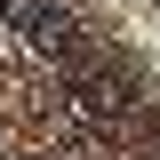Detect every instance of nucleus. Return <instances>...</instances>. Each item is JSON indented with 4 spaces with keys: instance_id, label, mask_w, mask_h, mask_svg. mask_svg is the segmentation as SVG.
<instances>
[{
    "instance_id": "1",
    "label": "nucleus",
    "mask_w": 160,
    "mask_h": 160,
    "mask_svg": "<svg viewBox=\"0 0 160 160\" xmlns=\"http://www.w3.org/2000/svg\"><path fill=\"white\" fill-rule=\"evenodd\" d=\"M32 160H48V152H32Z\"/></svg>"
}]
</instances>
